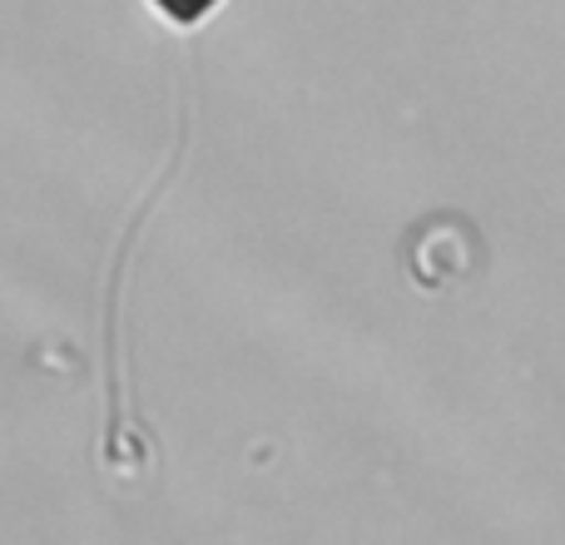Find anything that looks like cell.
Wrapping results in <instances>:
<instances>
[{"mask_svg":"<svg viewBox=\"0 0 565 545\" xmlns=\"http://www.w3.org/2000/svg\"><path fill=\"white\" fill-rule=\"evenodd\" d=\"M149 6H154L159 15H169L174 25H194V20H204L209 10L218 6V0H149Z\"/></svg>","mask_w":565,"mask_h":545,"instance_id":"6da1fadb","label":"cell"}]
</instances>
